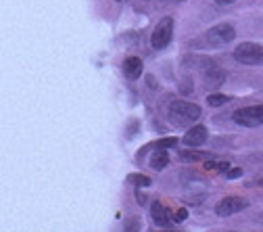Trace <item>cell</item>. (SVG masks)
I'll return each mask as SVG.
<instances>
[{
    "label": "cell",
    "instance_id": "obj_11",
    "mask_svg": "<svg viewBox=\"0 0 263 232\" xmlns=\"http://www.w3.org/2000/svg\"><path fill=\"white\" fill-rule=\"evenodd\" d=\"M167 163H169V155L165 153V149H159L157 153L153 155V159H151V167L157 169V172H159V169H163Z\"/></svg>",
    "mask_w": 263,
    "mask_h": 232
},
{
    "label": "cell",
    "instance_id": "obj_14",
    "mask_svg": "<svg viewBox=\"0 0 263 232\" xmlns=\"http://www.w3.org/2000/svg\"><path fill=\"white\" fill-rule=\"evenodd\" d=\"M228 96H223V94H209L207 96V103L211 105V107H221V105H226L228 103Z\"/></svg>",
    "mask_w": 263,
    "mask_h": 232
},
{
    "label": "cell",
    "instance_id": "obj_12",
    "mask_svg": "<svg viewBox=\"0 0 263 232\" xmlns=\"http://www.w3.org/2000/svg\"><path fill=\"white\" fill-rule=\"evenodd\" d=\"M128 182L130 184H136V186H151V184H153V180H151V178L149 176H144V174H130L128 176Z\"/></svg>",
    "mask_w": 263,
    "mask_h": 232
},
{
    "label": "cell",
    "instance_id": "obj_21",
    "mask_svg": "<svg viewBox=\"0 0 263 232\" xmlns=\"http://www.w3.org/2000/svg\"><path fill=\"white\" fill-rule=\"evenodd\" d=\"M219 6H228V4H232V2H236V0H215Z\"/></svg>",
    "mask_w": 263,
    "mask_h": 232
},
{
    "label": "cell",
    "instance_id": "obj_7",
    "mask_svg": "<svg viewBox=\"0 0 263 232\" xmlns=\"http://www.w3.org/2000/svg\"><path fill=\"white\" fill-rule=\"evenodd\" d=\"M121 69H123V75H126L128 80H138V77L142 75V69H144L142 59L140 57H128L123 61Z\"/></svg>",
    "mask_w": 263,
    "mask_h": 232
},
{
    "label": "cell",
    "instance_id": "obj_19",
    "mask_svg": "<svg viewBox=\"0 0 263 232\" xmlns=\"http://www.w3.org/2000/svg\"><path fill=\"white\" fill-rule=\"evenodd\" d=\"M180 92H182V94H188V92H192V88H190V80H182V88H180Z\"/></svg>",
    "mask_w": 263,
    "mask_h": 232
},
{
    "label": "cell",
    "instance_id": "obj_20",
    "mask_svg": "<svg viewBox=\"0 0 263 232\" xmlns=\"http://www.w3.org/2000/svg\"><path fill=\"white\" fill-rule=\"evenodd\" d=\"M136 199H138V203H140V205H144V201H146V197L142 195V190H136Z\"/></svg>",
    "mask_w": 263,
    "mask_h": 232
},
{
    "label": "cell",
    "instance_id": "obj_5",
    "mask_svg": "<svg viewBox=\"0 0 263 232\" xmlns=\"http://www.w3.org/2000/svg\"><path fill=\"white\" fill-rule=\"evenodd\" d=\"M234 38H236V29L230 23H219V25H213L205 34V42L209 46H223V44L232 42Z\"/></svg>",
    "mask_w": 263,
    "mask_h": 232
},
{
    "label": "cell",
    "instance_id": "obj_10",
    "mask_svg": "<svg viewBox=\"0 0 263 232\" xmlns=\"http://www.w3.org/2000/svg\"><path fill=\"white\" fill-rule=\"evenodd\" d=\"M223 82H226V71H223V69H219V67H215V65L209 67V71L205 73V84H207V88H219Z\"/></svg>",
    "mask_w": 263,
    "mask_h": 232
},
{
    "label": "cell",
    "instance_id": "obj_6",
    "mask_svg": "<svg viewBox=\"0 0 263 232\" xmlns=\"http://www.w3.org/2000/svg\"><path fill=\"white\" fill-rule=\"evenodd\" d=\"M249 207V201L242 199V197H226L221 199L218 207H215V213L221 215V218H226V215H234L238 211H242Z\"/></svg>",
    "mask_w": 263,
    "mask_h": 232
},
{
    "label": "cell",
    "instance_id": "obj_13",
    "mask_svg": "<svg viewBox=\"0 0 263 232\" xmlns=\"http://www.w3.org/2000/svg\"><path fill=\"white\" fill-rule=\"evenodd\" d=\"M205 169H218V172H228V169H230V163H228V161H207V163H205Z\"/></svg>",
    "mask_w": 263,
    "mask_h": 232
},
{
    "label": "cell",
    "instance_id": "obj_22",
    "mask_svg": "<svg viewBox=\"0 0 263 232\" xmlns=\"http://www.w3.org/2000/svg\"><path fill=\"white\" fill-rule=\"evenodd\" d=\"M259 184H263V178H259Z\"/></svg>",
    "mask_w": 263,
    "mask_h": 232
},
{
    "label": "cell",
    "instance_id": "obj_1",
    "mask_svg": "<svg viewBox=\"0 0 263 232\" xmlns=\"http://www.w3.org/2000/svg\"><path fill=\"white\" fill-rule=\"evenodd\" d=\"M167 117L177 128L188 126V123L197 121L200 117V107L195 103H186V100H175V103L169 105Z\"/></svg>",
    "mask_w": 263,
    "mask_h": 232
},
{
    "label": "cell",
    "instance_id": "obj_4",
    "mask_svg": "<svg viewBox=\"0 0 263 232\" xmlns=\"http://www.w3.org/2000/svg\"><path fill=\"white\" fill-rule=\"evenodd\" d=\"M234 121L238 126L244 128H257L263 126V105H251V107H242V109L234 111Z\"/></svg>",
    "mask_w": 263,
    "mask_h": 232
},
{
    "label": "cell",
    "instance_id": "obj_17",
    "mask_svg": "<svg viewBox=\"0 0 263 232\" xmlns=\"http://www.w3.org/2000/svg\"><path fill=\"white\" fill-rule=\"evenodd\" d=\"M186 218H188V211L184 209V207H180V209L175 211V215H174V222H175V224H182Z\"/></svg>",
    "mask_w": 263,
    "mask_h": 232
},
{
    "label": "cell",
    "instance_id": "obj_8",
    "mask_svg": "<svg viewBox=\"0 0 263 232\" xmlns=\"http://www.w3.org/2000/svg\"><path fill=\"white\" fill-rule=\"evenodd\" d=\"M151 215H153V220H154V224H157V226L167 228V226H172V224H174L172 215H169V211L165 209V205H163V203H159V201H154V203H153V207H151Z\"/></svg>",
    "mask_w": 263,
    "mask_h": 232
},
{
    "label": "cell",
    "instance_id": "obj_16",
    "mask_svg": "<svg viewBox=\"0 0 263 232\" xmlns=\"http://www.w3.org/2000/svg\"><path fill=\"white\" fill-rule=\"evenodd\" d=\"M244 172H242V167H232V169H228L226 172V178L228 180H236V178H241Z\"/></svg>",
    "mask_w": 263,
    "mask_h": 232
},
{
    "label": "cell",
    "instance_id": "obj_9",
    "mask_svg": "<svg viewBox=\"0 0 263 232\" xmlns=\"http://www.w3.org/2000/svg\"><path fill=\"white\" fill-rule=\"evenodd\" d=\"M207 142V128L205 126H195L190 128L186 136H184V144L186 146H200Z\"/></svg>",
    "mask_w": 263,
    "mask_h": 232
},
{
    "label": "cell",
    "instance_id": "obj_3",
    "mask_svg": "<svg viewBox=\"0 0 263 232\" xmlns=\"http://www.w3.org/2000/svg\"><path fill=\"white\" fill-rule=\"evenodd\" d=\"M172 36H174V17H163L153 29V36H151L153 48L163 50L165 46L172 42Z\"/></svg>",
    "mask_w": 263,
    "mask_h": 232
},
{
    "label": "cell",
    "instance_id": "obj_18",
    "mask_svg": "<svg viewBox=\"0 0 263 232\" xmlns=\"http://www.w3.org/2000/svg\"><path fill=\"white\" fill-rule=\"evenodd\" d=\"M200 157H203V153H190V151H184L182 153V159H186V161H197V159H200Z\"/></svg>",
    "mask_w": 263,
    "mask_h": 232
},
{
    "label": "cell",
    "instance_id": "obj_15",
    "mask_svg": "<svg viewBox=\"0 0 263 232\" xmlns=\"http://www.w3.org/2000/svg\"><path fill=\"white\" fill-rule=\"evenodd\" d=\"M175 144H177V138L175 136H172V138H161V140L157 142L159 149H172V146H175Z\"/></svg>",
    "mask_w": 263,
    "mask_h": 232
},
{
    "label": "cell",
    "instance_id": "obj_2",
    "mask_svg": "<svg viewBox=\"0 0 263 232\" xmlns=\"http://www.w3.org/2000/svg\"><path fill=\"white\" fill-rule=\"evenodd\" d=\"M234 59L242 65H259L263 63V46L255 42H242L234 48Z\"/></svg>",
    "mask_w": 263,
    "mask_h": 232
}]
</instances>
